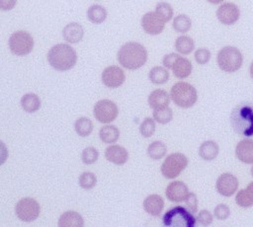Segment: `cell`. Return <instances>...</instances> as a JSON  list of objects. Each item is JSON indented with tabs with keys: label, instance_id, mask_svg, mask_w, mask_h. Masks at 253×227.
I'll return each mask as SVG.
<instances>
[{
	"label": "cell",
	"instance_id": "cell-27",
	"mask_svg": "<svg viewBox=\"0 0 253 227\" xmlns=\"http://www.w3.org/2000/svg\"><path fill=\"white\" fill-rule=\"evenodd\" d=\"M167 152L166 144L160 140L152 141L147 147V155L153 160L162 159Z\"/></svg>",
	"mask_w": 253,
	"mask_h": 227
},
{
	"label": "cell",
	"instance_id": "cell-21",
	"mask_svg": "<svg viewBox=\"0 0 253 227\" xmlns=\"http://www.w3.org/2000/svg\"><path fill=\"white\" fill-rule=\"evenodd\" d=\"M62 36L65 41L69 43H77L83 38L84 29L78 23H69L63 28Z\"/></svg>",
	"mask_w": 253,
	"mask_h": 227
},
{
	"label": "cell",
	"instance_id": "cell-20",
	"mask_svg": "<svg viewBox=\"0 0 253 227\" xmlns=\"http://www.w3.org/2000/svg\"><path fill=\"white\" fill-rule=\"evenodd\" d=\"M57 227H84V219L77 211L67 210L59 216Z\"/></svg>",
	"mask_w": 253,
	"mask_h": 227
},
{
	"label": "cell",
	"instance_id": "cell-40",
	"mask_svg": "<svg viewBox=\"0 0 253 227\" xmlns=\"http://www.w3.org/2000/svg\"><path fill=\"white\" fill-rule=\"evenodd\" d=\"M194 57H195V60L197 61V63L204 65L210 61L211 51L207 48H199L195 51Z\"/></svg>",
	"mask_w": 253,
	"mask_h": 227
},
{
	"label": "cell",
	"instance_id": "cell-25",
	"mask_svg": "<svg viewBox=\"0 0 253 227\" xmlns=\"http://www.w3.org/2000/svg\"><path fill=\"white\" fill-rule=\"evenodd\" d=\"M21 107L22 109L29 113H36L40 108H41V99L38 95H36L35 93H28L25 94L22 98H21Z\"/></svg>",
	"mask_w": 253,
	"mask_h": 227
},
{
	"label": "cell",
	"instance_id": "cell-44",
	"mask_svg": "<svg viewBox=\"0 0 253 227\" xmlns=\"http://www.w3.org/2000/svg\"><path fill=\"white\" fill-rule=\"evenodd\" d=\"M17 4V1L15 0H0V10L8 11L15 7Z\"/></svg>",
	"mask_w": 253,
	"mask_h": 227
},
{
	"label": "cell",
	"instance_id": "cell-5",
	"mask_svg": "<svg viewBox=\"0 0 253 227\" xmlns=\"http://www.w3.org/2000/svg\"><path fill=\"white\" fill-rule=\"evenodd\" d=\"M170 99L180 108L188 109L198 100V92L194 86L187 82H177L170 91Z\"/></svg>",
	"mask_w": 253,
	"mask_h": 227
},
{
	"label": "cell",
	"instance_id": "cell-11",
	"mask_svg": "<svg viewBox=\"0 0 253 227\" xmlns=\"http://www.w3.org/2000/svg\"><path fill=\"white\" fill-rule=\"evenodd\" d=\"M239 186L238 179L230 173H223L218 176L215 182V189L220 195L230 197L233 195Z\"/></svg>",
	"mask_w": 253,
	"mask_h": 227
},
{
	"label": "cell",
	"instance_id": "cell-19",
	"mask_svg": "<svg viewBox=\"0 0 253 227\" xmlns=\"http://www.w3.org/2000/svg\"><path fill=\"white\" fill-rule=\"evenodd\" d=\"M148 105L151 109L154 110H161L167 108L170 104V96L169 94L163 89H156L152 91L147 98Z\"/></svg>",
	"mask_w": 253,
	"mask_h": 227
},
{
	"label": "cell",
	"instance_id": "cell-43",
	"mask_svg": "<svg viewBox=\"0 0 253 227\" xmlns=\"http://www.w3.org/2000/svg\"><path fill=\"white\" fill-rule=\"evenodd\" d=\"M8 156H9L8 148H7L6 144L0 140V166L3 165L7 161Z\"/></svg>",
	"mask_w": 253,
	"mask_h": 227
},
{
	"label": "cell",
	"instance_id": "cell-34",
	"mask_svg": "<svg viewBox=\"0 0 253 227\" xmlns=\"http://www.w3.org/2000/svg\"><path fill=\"white\" fill-rule=\"evenodd\" d=\"M78 184L83 189H91L97 184V177L92 172H83L79 176Z\"/></svg>",
	"mask_w": 253,
	"mask_h": 227
},
{
	"label": "cell",
	"instance_id": "cell-30",
	"mask_svg": "<svg viewBox=\"0 0 253 227\" xmlns=\"http://www.w3.org/2000/svg\"><path fill=\"white\" fill-rule=\"evenodd\" d=\"M175 48L181 54H190L195 48V42L192 38L188 36H181L176 38Z\"/></svg>",
	"mask_w": 253,
	"mask_h": 227
},
{
	"label": "cell",
	"instance_id": "cell-41",
	"mask_svg": "<svg viewBox=\"0 0 253 227\" xmlns=\"http://www.w3.org/2000/svg\"><path fill=\"white\" fill-rule=\"evenodd\" d=\"M185 202H186V206H187V209L192 212V213H195L198 211V197L196 195L195 192L193 191H190L185 199Z\"/></svg>",
	"mask_w": 253,
	"mask_h": 227
},
{
	"label": "cell",
	"instance_id": "cell-3",
	"mask_svg": "<svg viewBox=\"0 0 253 227\" xmlns=\"http://www.w3.org/2000/svg\"><path fill=\"white\" fill-rule=\"evenodd\" d=\"M47 61L55 70L67 71L76 64L77 54L71 45L57 43L48 50Z\"/></svg>",
	"mask_w": 253,
	"mask_h": 227
},
{
	"label": "cell",
	"instance_id": "cell-17",
	"mask_svg": "<svg viewBox=\"0 0 253 227\" xmlns=\"http://www.w3.org/2000/svg\"><path fill=\"white\" fill-rule=\"evenodd\" d=\"M143 209L151 216H159L164 208V199L161 195L152 193L147 195L142 202Z\"/></svg>",
	"mask_w": 253,
	"mask_h": 227
},
{
	"label": "cell",
	"instance_id": "cell-15",
	"mask_svg": "<svg viewBox=\"0 0 253 227\" xmlns=\"http://www.w3.org/2000/svg\"><path fill=\"white\" fill-rule=\"evenodd\" d=\"M188 193L189 189L187 185L181 181L171 182L165 189L166 197L172 202H182L186 199Z\"/></svg>",
	"mask_w": 253,
	"mask_h": 227
},
{
	"label": "cell",
	"instance_id": "cell-6",
	"mask_svg": "<svg viewBox=\"0 0 253 227\" xmlns=\"http://www.w3.org/2000/svg\"><path fill=\"white\" fill-rule=\"evenodd\" d=\"M216 62L218 67L227 73H233L237 71L243 62V56L241 51L231 45H226L218 50L216 56Z\"/></svg>",
	"mask_w": 253,
	"mask_h": 227
},
{
	"label": "cell",
	"instance_id": "cell-2",
	"mask_svg": "<svg viewBox=\"0 0 253 227\" xmlns=\"http://www.w3.org/2000/svg\"><path fill=\"white\" fill-rule=\"evenodd\" d=\"M117 58L123 67L128 70H135L140 68L146 62L147 51L141 43L128 41L121 46Z\"/></svg>",
	"mask_w": 253,
	"mask_h": 227
},
{
	"label": "cell",
	"instance_id": "cell-14",
	"mask_svg": "<svg viewBox=\"0 0 253 227\" xmlns=\"http://www.w3.org/2000/svg\"><path fill=\"white\" fill-rule=\"evenodd\" d=\"M141 27L148 35H158L162 33L165 23L155 12H147L141 18Z\"/></svg>",
	"mask_w": 253,
	"mask_h": 227
},
{
	"label": "cell",
	"instance_id": "cell-32",
	"mask_svg": "<svg viewBox=\"0 0 253 227\" xmlns=\"http://www.w3.org/2000/svg\"><path fill=\"white\" fill-rule=\"evenodd\" d=\"M172 27L177 33H187L192 27V21L187 15L180 14L174 18Z\"/></svg>",
	"mask_w": 253,
	"mask_h": 227
},
{
	"label": "cell",
	"instance_id": "cell-38",
	"mask_svg": "<svg viewBox=\"0 0 253 227\" xmlns=\"http://www.w3.org/2000/svg\"><path fill=\"white\" fill-rule=\"evenodd\" d=\"M230 215V209L225 203L217 204L213 209V216L218 220H225Z\"/></svg>",
	"mask_w": 253,
	"mask_h": 227
},
{
	"label": "cell",
	"instance_id": "cell-1",
	"mask_svg": "<svg viewBox=\"0 0 253 227\" xmlns=\"http://www.w3.org/2000/svg\"><path fill=\"white\" fill-rule=\"evenodd\" d=\"M233 130L240 136H253V103L243 102L235 106L229 115Z\"/></svg>",
	"mask_w": 253,
	"mask_h": 227
},
{
	"label": "cell",
	"instance_id": "cell-35",
	"mask_svg": "<svg viewBox=\"0 0 253 227\" xmlns=\"http://www.w3.org/2000/svg\"><path fill=\"white\" fill-rule=\"evenodd\" d=\"M164 23L170 21L173 17V9L169 3L166 2H161L156 5L155 11H154Z\"/></svg>",
	"mask_w": 253,
	"mask_h": 227
},
{
	"label": "cell",
	"instance_id": "cell-9",
	"mask_svg": "<svg viewBox=\"0 0 253 227\" xmlns=\"http://www.w3.org/2000/svg\"><path fill=\"white\" fill-rule=\"evenodd\" d=\"M41 212L40 203L33 197H23L15 205L16 216L24 222L35 221Z\"/></svg>",
	"mask_w": 253,
	"mask_h": 227
},
{
	"label": "cell",
	"instance_id": "cell-46",
	"mask_svg": "<svg viewBox=\"0 0 253 227\" xmlns=\"http://www.w3.org/2000/svg\"><path fill=\"white\" fill-rule=\"evenodd\" d=\"M250 174H251V176L253 177V165H252V167H251V169H250Z\"/></svg>",
	"mask_w": 253,
	"mask_h": 227
},
{
	"label": "cell",
	"instance_id": "cell-10",
	"mask_svg": "<svg viewBox=\"0 0 253 227\" xmlns=\"http://www.w3.org/2000/svg\"><path fill=\"white\" fill-rule=\"evenodd\" d=\"M119 114V108L111 100H100L93 108L95 118L101 123H110L116 119Z\"/></svg>",
	"mask_w": 253,
	"mask_h": 227
},
{
	"label": "cell",
	"instance_id": "cell-31",
	"mask_svg": "<svg viewBox=\"0 0 253 227\" xmlns=\"http://www.w3.org/2000/svg\"><path fill=\"white\" fill-rule=\"evenodd\" d=\"M74 129L79 136L86 137L90 135L93 130V122L91 121L90 118L81 116L75 120Z\"/></svg>",
	"mask_w": 253,
	"mask_h": 227
},
{
	"label": "cell",
	"instance_id": "cell-12",
	"mask_svg": "<svg viewBox=\"0 0 253 227\" xmlns=\"http://www.w3.org/2000/svg\"><path fill=\"white\" fill-rule=\"evenodd\" d=\"M101 79L106 87L116 89L123 85L126 80V75L121 67L117 65H111L103 70Z\"/></svg>",
	"mask_w": 253,
	"mask_h": 227
},
{
	"label": "cell",
	"instance_id": "cell-8",
	"mask_svg": "<svg viewBox=\"0 0 253 227\" xmlns=\"http://www.w3.org/2000/svg\"><path fill=\"white\" fill-rule=\"evenodd\" d=\"M9 48L13 54L25 56L33 50L34 38L28 32L17 31L9 38Z\"/></svg>",
	"mask_w": 253,
	"mask_h": 227
},
{
	"label": "cell",
	"instance_id": "cell-18",
	"mask_svg": "<svg viewBox=\"0 0 253 227\" xmlns=\"http://www.w3.org/2000/svg\"><path fill=\"white\" fill-rule=\"evenodd\" d=\"M236 158L245 164H253V140H240L235 147Z\"/></svg>",
	"mask_w": 253,
	"mask_h": 227
},
{
	"label": "cell",
	"instance_id": "cell-28",
	"mask_svg": "<svg viewBox=\"0 0 253 227\" xmlns=\"http://www.w3.org/2000/svg\"><path fill=\"white\" fill-rule=\"evenodd\" d=\"M87 18L94 24H101L107 18V10L99 4L92 5L87 10Z\"/></svg>",
	"mask_w": 253,
	"mask_h": 227
},
{
	"label": "cell",
	"instance_id": "cell-22",
	"mask_svg": "<svg viewBox=\"0 0 253 227\" xmlns=\"http://www.w3.org/2000/svg\"><path fill=\"white\" fill-rule=\"evenodd\" d=\"M192 69H193V65L191 61L182 56H179L172 66V71L174 75L179 79H184L189 77L190 74L192 73Z\"/></svg>",
	"mask_w": 253,
	"mask_h": 227
},
{
	"label": "cell",
	"instance_id": "cell-29",
	"mask_svg": "<svg viewBox=\"0 0 253 227\" xmlns=\"http://www.w3.org/2000/svg\"><path fill=\"white\" fill-rule=\"evenodd\" d=\"M148 78L153 84H164L169 80V72L165 67L154 66L148 73Z\"/></svg>",
	"mask_w": 253,
	"mask_h": 227
},
{
	"label": "cell",
	"instance_id": "cell-16",
	"mask_svg": "<svg viewBox=\"0 0 253 227\" xmlns=\"http://www.w3.org/2000/svg\"><path fill=\"white\" fill-rule=\"evenodd\" d=\"M105 158L115 165L123 166L128 160V152L125 147L118 144H113L106 148Z\"/></svg>",
	"mask_w": 253,
	"mask_h": 227
},
{
	"label": "cell",
	"instance_id": "cell-26",
	"mask_svg": "<svg viewBox=\"0 0 253 227\" xmlns=\"http://www.w3.org/2000/svg\"><path fill=\"white\" fill-rule=\"evenodd\" d=\"M99 137L102 140V142L112 144L118 141L120 137V130L117 126L113 124H106L100 128Z\"/></svg>",
	"mask_w": 253,
	"mask_h": 227
},
{
	"label": "cell",
	"instance_id": "cell-37",
	"mask_svg": "<svg viewBox=\"0 0 253 227\" xmlns=\"http://www.w3.org/2000/svg\"><path fill=\"white\" fill-rule=\"evenodd\" d=\"M99 158L98 150L93 146H88L83 149L81 153V160L86 165L94 164Z\"/></svg>",
	"mask_w": 253,
	"mask_h": 227
},
{
	"label": "cell",
	"instance_id": "cell-42",
	"mask_svg": "<svg viewBox=\"0 0 253 227\" xmlns=\"http://www.w3.org/2000/svg\"><path fill=\"white\" fill-rule=\"evenodd\" d=\"M180 55L178 53H169L164 55L163 59H162V63L164 65L165 68L168 69H172V66L174 64V62L176 61V59L179 57Z\"/></svg>",
	"mask_w": 253,
	"mask_h": 227
},
{
	"label": "cell",
	"instance_id": "cell-23",
	"mask_svg": "<svg viewBox=\"0 0 253 227\" xmlns=\"http://www.w3.org/2000/svg\"><path fill=\"white\" fill-rule=\"evenodd\" d=\"M219 152L218 144L213 140L204 141L199 148V156L206 161H211L216 158Z\"/></svg>",
	"mask_w": 253,
	"mask_h": 227
},
{
	"label": "cell",
	"instance_id": "cell-4",
	"mask_svg": "<svg viewBox=\"0 0 253 227\" xmlns=\"http://www.w3.org/2000/svg\"><path fill=\"white\" fill-rule=\"evenodd\" d=\"M196 223L193 213L181 205L171 207L162 217V227H196Z\"/></svg>",
	"mask_w": 253,
	"mask_h": 227
},
{
	"label": "cell",
	"instance_id": "cell-36",
	"mask_svg": "<svg viewBox=\"0 0 253 227\" xmlns=\"http://www.w3.org/2000/svg\"><path fill=\"white\" fill-rule=\"evenodd\" d=\"M139 132L140 134L145 137L149 138L155 132V121L151 117H145L139 125Z\"/></svg>",
	"mask_w": 253,
	"mask_h": 227
},
{
	"label": "cell",
	"instance_id": "cell-33",
	"mask_svg": "<svg viewBox=\"0 0 253 227\" xmlns=\"http://www.w3.org/2000/svg\"><path fill=\"white\" fill-rule=\"evenodd\" d=\"M152 116L154 121L160 124H166L172 120L173 112H172V109L169 107L161 110H154L152 112Z\"/></svg>",
	"mask_w": 253,
	"mask_h": 227
},
{
	"label": "cell",
	"instance_id": "cell-24",
	"mask_svg": "<svg viewBox=\"0 0 253 227\" xmlns=\"http://www.w3.org/2000/svg\"><path fill=\"white\" fill-rule=\"evenodd\" d=\"M235 201L240 207H251L253 205V182L249 183L245 189H240L235 195Z\"/></svg>",
	"mask_w": 253,
	"mask_h": 227
},
{
	"label": "cell",
	"instance_id": "cell-39",
	"mask_svg": "<svg viewBox=\"0 0 253 227\" xmlns=\"http://www.w3.org/2000/svg\"><path fill=\"white\" fill-rule=\"evenodd\" d=\"M213 219L212 214L208 209H203L198 213V216L196 217L197 222L202 225L203 227H208L211 224Z\"/></svg>",
	"mask_w": 253,
	"mask_h": 227
},
{
	"label": "cell",
	"instance_id": "cell-45",
	"mask_svg": "<svg viewBox=\"0 0 253 227\" xmlns=\"http://www.w3.org/2000/svg\"><path fill=\"white\" fill-rule=\"evenodd\" d=\"M249 73H250L251 78L253 79V61H252V63L250 64V67H249Z\"/></svg>",
	"mask_w": 253,
	"mask_h": 227
},
{
	"label": "cell",
	"instance_id": "cell-7",
	"mask_svg": "<svg viewBox=\"0 0 253 227\" xmlns=\"http://www.w3.org/2000/svg\"><path fill=\"white\" fill-rule=\"evenodd\" d=\"M189 160L186 155L175 152L168 155L160 167V172L162 176L168 180H173L177 178L183 170L188 166Z\"/></svg>",
	"mask_w": 253,
	"mask_h": 227
},
{
	"label": "cell",
	"instance_id": "cell-13",
	"mask_svg": "<svg viewBox=\"0 0 253 227\" xmlns=\"http://www.w3.org/2000/svg\"><path fill=\"white\" fill-rule=\"evenodd\" d=\"M216 17L218 21L223 25H233L238 21L240 17V10L234 3L225 2L217 8Z\"/></svg>",
	"mask_w": 253,
	"mask_h": 227
}]
</instances>
